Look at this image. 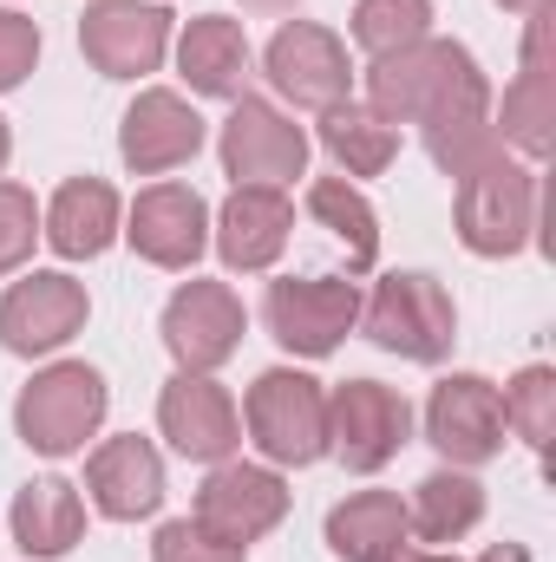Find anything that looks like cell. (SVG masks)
<instances>
[{
	"instance_id": "6da1fadb",
	"label": "cell",
	"mask_w": 556,
	"mask_h": 562,
	"mask_svg": "<svg viewBox=\"0 0 556 562\" xmlns=\"http://www.w3.org/2000/svg\"><path fill=\"white\" fill-rule=\"evenodd\" d=\"M367 99H374L367 112H380L387 125H419L445 177H465L504 150L491 125V86L458 40H419V46L374 59Z\"/></svg>"
},
{
	"instance_id": "7a4b0ae2",
	"label": "cell",
	"mask_w": 556,
	"mask_h": 562,
	"mask_svg": "<svg viewBox=\"0 0 556 562\" xmlns=\"http://www.w3.org/2000/svg\"><path fill=\"white\" fill-rule=\"evenodd\" d=\"M537 236V170L518 157H485L458 177V243L485 262L524 256Z\"/></svg>"
},
{
	"instance_id": "3957f363",
	"label": "cell",
	"mask_w": 556,
	"mask_h": 562,
	"mask_svg": "<svg viewBox=\"0 0 556 562\" xmlns=\"http://www.w3.org/2000/svg\"><path fill=\"white\" fill-rule=\"evenodd\" d=\"M105 406H112L105 373L86 367V360H59V367L33 373V386H26L20 406H13V425H20V445H26V451H40V458H73V451H86V438L99 431Z\"/></svg>"
},
{
	"instance_id": "277c9868",
	"label": "cell",
	"mask_w": 556,
	"mask_h": 562,
	"mask_svg": "<svg viewBox=\"0 0 556 562\" xmlns=\"http://www.w3.org/2000/svg\"><path fill=\"white\" fill-rule=\"evenodd\" d=\"M360 314H367L374 347H387V353H400V360H419V367L445 360L452 340H458V307H452V294L432 276H419V269L387 276Z\"/></svg>"
},
{
	"instance_id": "5b68a950",
	"label": "cell",
	"mask_w": 556,
	"mask_h": 562,
	"mask_svg": "<svg viewBox=\"0 0 556 562\" xmlns=\"http://www.w3.org/2000/svg\"><path fill=\"white\" fill-rule=\"evenodd\" d=\"M249 438L269 464H314L327 458V393L321 380L294 373V367H269L256 386H249Z\"/></svg>"
},
{
	"instance_id": "8992f818",
	"label": "cell",
	"mask_w": 556,
	"mask_h": 562,
	"mask_svg": "<svg viewBox=\"0 0 556 562\" xmlns=\"http://www.w3.org/2000/svg\"><path fill=\"white\" fill-rule=\"evenodd\" d=\"M413 438V406L380 386V380H347L327 393V451H341L347 471H380L400 458V445Z\"/></svg>"
},
{
	"instance_id": "52a82bcc",
	"label": "cell",
	"mask_w": 556,
	"mask_h": 562,
	"mask_svg": "<svg viewBox=\"0 0 556 562\" xmlns=\"http://www.w3.org/2000/svg\"><path fill=\"white\" fill-rule=\"evenodd\" d=\"M263 314H269V334H276L288 353H301V360H327V353L354 334V321H360V288L341 281V276L269 281Z\"/></svg>"
},
{
	"instance_id": "ba28073f",
	"label": "cell",
	"mask_w": 556,
	"mask_h": 562,
	"mask_svg": "<svg viewBox=\"0 0 556 562\" xmlns=\"http://www.w3.org/2000/svg\"><path fill=\"white\" fill-rule=\"evenodd\" d=\"M425 438L445 451L452 471L491 464L504 451V393L485 373H445L425 400Z\"/></svg>"
},
{
	"instance_id": "9c48e42d",
	"label": "cell",
	"mask_w": 556,
	"mask_h": 562,
	"mask_svg": "<svg viewBox=\"0 0 556 562\" xmlns=\"http://www.w3.org/2000/svg\"><path fill=\"white\" fill-rule=\"evenodd\" d=\"M263 72L281 99H294L301 112H334L354 99V66H347V46L314 26V20H288L269 53H263Z\"/></svg>"
},
{
	"instance_id": "30bf717a",
	"label": "cell",
	"mask_w": 556,
	"mask_h": 562,
	"mask_svg": "<svg viewBox=\"0 0 556 562\" xmlns=\"http://www.w3.org/2000/svg\"><path fill=\"white\" fill-rule=\"evenodd\" d=\"M243 301L230 281H184L164 301V347L184 373H216L243 347Z\"/></svg>"
},
{
	"instance_id": "8fae6325",
	"label": "cell",
	"mask_w": 556,
	"mask_h": 562,
	"mask_svg": "<svg viewBox=\"0 0 556 562\" xmlns=\"http://www.w3.org/2000/svg\"><path fill=\"white\" fill-rule=\"evenodd\" d=\"M92 301H86V281L59 276V269H33L26 281H13L0 294V347L33 360V353H53L66 347L79 327H86Z\"/></svg>"
},
{
	"instance_id": "7c38bea8",
	"label": "cell",
	"mask_w": 556,
	"mask_h": 562,
	"mask_svg": "<svg viewBox=\"0 0 556 562\" xmlns=\"http://www.w3.org/2000/svg\"><path fill=\"white\" fill-rule=\"evenodd\" d=\"M79 46L105 79H144L170 53V13L157 0H92L79 20Z\"/></svg>"
},
{
	"instance_id": "4fadbf2b",
	"label": "cell",
	"mask_w": 556,
	"mask_h": 562,
	"mask_svg": "<svg viewBox=\"0 0 556 562\" xmlns=\"http://www.w3.org/2000/svg\"><path fill=\"white\" fill-rule=\"evenodd\" d=\"M281 517H288V484L263 464H216L197 491V530H210L216 543H236L249 550L256 537H269Z\"/></svg>"
},
{
	"instance_id": "5bb4252c",
	"label": "cell",
	"mask_w": 556,
	"mask_h": 562,
	"mask_svg": "<svg viewBox=\"0 0 556 562\" xmlns=\"http://www.w3.org/2000/svg\"><path fill=\"white\" fill-rule=\"evenodd\" d=\"M223 170L236 183H288L308 170V132L294 119H281L269 99H236V112L223 119Z\"/></svg>"
},
{
	"instance_id": "9a60e30c",
	"label": "cell",
	"mask_w": 556,
	"mask_h": 562,
	"mask_svg": "<svg viewBox=\"0 0 556 562\" xmlns=\"http://www.w3.org/2000/svg\"><path fill=\"white\" fill-rule=\"evenodd\" d=\"M157 425L164 438L197 458V464H230V451L243 445V419H236V400L210 380V373H177L164 380L157 393Z\"/></svg>"
},
{
	"instance_id": "2e32d148",
	"label": "cell",
	"mask_w": 556,
	"mask_h": 562,
	"mask_svg": "<svg viewBox=\"0 0 556 562\" xmlns=\"http://www.w3.org/2000/svg\"><path fill=\"white\" fill-rule=\"evenodd\" d=\"M125 236L151 269H190L210 243V210L190 183H151L125 216Z\"/></svg>"
},
{
	"instance_id": "e0dca14e",
	"label": "cell",
	"mask_w": 556,
	"mask_h": 562,
	"mask_svg": "<svg viewBox=\"0 0 556 562\" xmlns=\"http://www.w3.org/2000/svg\"><path fill=\"white\" fill-rule=\"evenodd\" d=\"M288 229H294V203L276 183H236L223 216H216V249L236 276H263L288 249Z\"/></svg>"
},
{
	"instance_id": "ac0fdd59",
	"label": "cell",
	"mask_w": 556,
	"mask_h": 562,
	"mask_svg": "<svg viewBox=\"0 0 556 562\" xmlns=\"http://www.w3.org/2000/svg\"><path fill=\"white\" fill-rule=\"evenodd\" d=\"M203 150V119L177 99V92H138L125 125H119V157L138 170V177H164L177 164H190Z\"/></svg>"
},
{
	"instance_id": "d6986e66",
	"label": "cell",
	"mask_w": 556,
	"mask_h": 562,
	"mask_svg": "<svg viewBox=\"0 0 556 562\" xmlns=\"http://www.w3.org/2000/svg\"><path fill=\"white\" fill-rule=\"evenodd\" d=\"M86 491L99 504V517L112 524H138L164 504V458L151 451V438H105L92 458H86Z\"/></svg>"
},
{
	"instance_id": "ffe728a7",
	"label": "cell",
	"mask_w": 556,
	"mask_h": 562,
	"mask_svg": "<svg viewBox=\"0 0 556 562\" xmlns=\"http://www.w3.org/2000/svg\"><path fill=\"white\" fill-rule=\"evenodd\" d=\"M551 7L531 13V33H524V66L504 92V119L498 125V144H518L524 157H544L551 150V125H556V86H551Z\"/></svg>"
},
{
	"instance_id": "44dd1931",
	"label": "cell",
	"mask_w": 556,
	"mask_h": 562,
	"mask_svg": "<svg viewBox=\"0 0 556 562\" xmlns=\"http://www.w3.org/2000/svg\"><path fill=\"white\" fill-rule=\"evenodd\" d=\"M177 66L190 79V92H203V99H249V40L223 13H203L184 26Z\"/></svg>"
},
{
	"instance_id": "7402d4cb",
	"label": "cell",
	"mask_w": 556,
	"mask_h": 562,
	"mask_svg": "<svg viewBox=\"0 0 556 562\" xmlns=\"http://www.w3.org/2000/svg\"><path fill=\"white\" fill-rule=\"evenodd\" d=\"M40 236H46L66 262L105 256L112 236H119V190H112L105 177H73V183H59V196H53Z\"/></svg>"
},
{
	"instance_id": "603a6c76",
	"label": "cell",
	"mask_w": 556,
	"mask_h": 562,
	"mask_svg": "<svg viewBox=\"0 0 556 562\" xmlns=\"http://www.w3.org/2000/svg\"><path fill=\"white\" fill-rule=\"evenodd\" d=\"M407 537H413V524L393 491H360L327 510V550L341 562H393L400 550H413Z\"/></svg>"
},
{
	"instance_id": "cb8c5ba5",
	"label": "cell",
	"mask_w": 556,
	"mask_h": 562,
	"mask_svg": "<svg viewBox=\"0 0 556 562\" xmlns=\"http://www.w3.org/2000/svg\"><path fill=\"white\" fill-rule=\"evenodd\" d=\"M86 537V497L66 477H33L13 497V543L26 557H66Z\"/></svg>"
},
{
	"instance_id": "d4e9b609",
	"label": "cell",
	"mask_w": 556,
	"mask_h": 562,
	"mask_svg": "<svg viewBox=\"0 0 556 562\" xmlns=\"http://www.w3.org/2000/svg\"><path fill=\"white\" fill-rule=\"evenodd\" d=\"M478 517H485V484L471 471H452V464L419 477L413 504H407V524L425 543H458L465 530H478Z\"/></svg>"
},
{
	"instance_id": "484cf974",
	"label": "cell",
	"mask_w": 556,
	"mask_h": 562,
	"mask_svg": "<svg viewBox=\"0 0 556 562\" xmlns=\"http://www.w3.org/2000/svg\"><path fill=\"white\" fill-rule=\"evenodd\" d=\"M321 150L347 170V177H380L393 157H400V125H387L380 112H367V105H334V112H321Z\"/></svg>"
},
{
	"instance_id": "4316f807",
	"label": "cell",
	"mask_w": 556,
	"mask_h": 562,
	"mask_svg": "<svg viewBox=\"0 0 556 562\" xmlns=\"http://www.w3.org/2000/svg\"><path fill=\"white\" fill-rule=\"evenodd\" d=\"M308 210H314V223H327V229L347 243V269H354V276H367V269L380 262V216H374V203H367L347 177H321V183L308 190Z\"/></svg>"
},
{
	"instance_id": "83f0119b",
	"label": "cell",
	"mask_w": 556,
	"mask_h": 562,
	"mask_svg": "<svg viewBox=\"0 0 556 562\" xmlns=\"http://www.w3.org/2000/svg\"><path fill=\"white\" fill-rule=\"evenodd\" d=\"M354 40H360V53H374V59L432 40V0H360V7H354Z\"/></svg>"
},
{
	"instance_id": "f1b7e54d",
	"label": "cell",
	"mask_w": 556,
	"mask_h": 562,
	"mask_svg": "<svg viewBox=\"0 0 556 562\" xmlns=\"http://www.w3.org/2000/svg\"><path fill=\"white\" fill-rule=\"evenodd\" d=\"M504 425H511L531 451H551V438H556V373L551 367H524V373L504 386Z\"/></svg>"
},
{
	"instance_id": "f546056e",
	"label": "cell",
	"mask_w": 556,
	"mask_h": 562,
	"mask_svg": "<svg viewBox=\"0 0 556 562\" xmlns=\"http://www.w3.org/2000/svg\"><path fill=\"white\" fill-rule=\"evenodd\" d=\"M40 243V210H33V190L20 183H0V276H13Z\"/></svg>"
},
{
	"instance_id": "4dcf8cb0",
	"label": "cell",
	"mask_w": 556,
	"mask_h": 562,
	"mask_svg": "<svg viewBox=\"0 0 556 562\" xmlns=\"http://www.w3.org/2000/svg\"><path fill=\"white\" fill-rule=\"evenodd\" d=\"M151 562H249V550H236V543H216L210 530H197L190 517H177V524H164V530H157Z\"/></svg>"
},
{
	"instance_id": "1f68e13d",
	"label": "cell",
	"mask_w": 556,
	"mask_h": 562,
	"mask_svg": "<svg viewBox=\"0 0 556 562\" xmlns=\"http://www.w3.org/2000/svg\"><path fill=\"white\" fill-rule=\"evenodd\" d=\"M33 59H40V26L26 13H0V92L26 86Z\"/></svg>"
},
{
	"instance_id": "d6a6232c",
	"label": "cell",
	"mask_w": 556,
	"mask_h": 562,
	"mask_svg": "<svg viewBox=\"0 0 556 562\" xmlns=\"http://www.w3.org/2000/svg\"><path fill=\"white\" fill-rule=\"evenodd\" d=\"M478 562H531V550H524V543H491Z\"/></svg>"
},
{
	"instance_id": "836d02e7",
	"label": "cell",
	"mask_w": 556,
	"mask_h": 562,
	"mask_svg": "<svg viewBox=\"0 0 556 562\" xmlns=\"http://www.w3.org/2000/svg\"><path fill=\"white\" fill-rule=\"evenodd\" d=\"M498 7H511V13H524V20H531V13H544L551 0H498Z\"/></svg>"
},
{
	"instance_id": "e575fe53",
	"label": "cell",
	"mask_w": 556,
	"mask_h": 562,
	"mask_svg": "<svg viewBox=\"0 0 556 562\" xmlns=\"http://www.w3.org/2000/svg\"><path fill=\"white\" fill-rule=\"evenodd\" d=\"M243 7H256V13H288L294 0H243Z\"/></svg>"
},
{
	"instance_id": "d590c367",
	"label": "cell",
	"mask_w": 556,
	"mask_h": 562,
	"mask_svg": "<svg viewBox=\"0 0 556 562\" xmlns=\"http://www.w3.org/2000/svg\"><path fill=\"white\" fill-rule=\"evenodd\" d=\"M7 157H13V132H7V119H0V170H7Z\"/></svg>"
},
{
	"instance_id": "8d00e7d4",
	"label": "cell",
	"mask_w": 556,
	"mask_h": 562,
	"mask_svg": "<svg viewBox=\"0 0 556 562\" xmlns=\"http://www.w3.org/2000/svg\"><path fill=\"white\" fill-rule=\"evenodd\" d=\"M393 562H452V557H413V550H400Z\"/></svg>"
}]
</instances>
